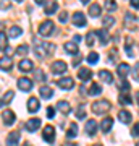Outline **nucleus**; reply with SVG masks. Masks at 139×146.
I'll list each match as a JSON object with an SVG mask.
<instances>
[{"label": "nucleus", "mask_w": 139, "mask_h": 146, "mask_svg": "<svg viewBox=\"0 0 139 146\" xmlns=\"http://www.w3.org/2000/svg\"><path fill=\"white\" fill-rule=\"evenodd\" d=\"M28 52H29V47L26 46V44H23V46H18V49H16V54H18V55H21V57H24Z\"/></svg>", "instance_id": "32"}, {"label": "nucleus", "mask_w": 139, "mask_h": 146, "mask_svg": "<svg viewBox=\"0 0 139 146\" xmlns=\"http://www.w3.org/2000/svg\"><path fill=\"white\" fill-rule=\"evenodd\" d=\"M125 25H126V26L128 28H133V21H134V15L133 13H126V16H125Z\"/></svg>", "instance_id": "37"}, {"label": "nucleus", "mask_w": 139, "mask_h": 146, "mask_svg": "<svg viewBox=\"0 0 139 146\" xmlns=\"http://www.w3.org/2000/svg\"><path fill=\"white\" fill-rule=\"evenodd\" d=\"M62 146H76V145H74V143H70V141H67V143H63Z\"/></svg>", "instance_id": "48"}, {"label": "nucleus", "mask_w": 139, "mask_h": 146, "mask_svg": "<svg viewBox=\"0 0 139 146\" xmlns=\"http://www.w3.org/2000/svg\"><path fill=\"white\" fill-rule=\"evenodd\" d=\"M81 2H82V3H88L89 0H81Z\"/></svg>", "instance_id": "52"}, {"label": "nucleus", "mask_w": 139, "mask_h": 146, "mask_svg": "<svg viewBox=\"0 0 139 146\" xmlns=\"http://www.w3.org/2000/svg\"><path fill=\"white\" fill-rule=\"evenodd\" d=\"M131 44H133V41L131 39H126V54H128L129 57H133V49H131Z\"/></svg>", "instance_id": "41"}, {"label": "nucleus", "mask_w": 139, "mask_h": 146, "mask_svg": "<svg viewBox=\"0 0 139 146\" xmlns=\"http://www.w3.org/2000/svg\"><path fill=\"white\" fill-rule=\"evenodd\" d=\"M99 78L102 80L103 83H107V84L113 83V76H112V73L108 72V70H100V72H99Z\"/></svg>", "instance_id": "16"}, {"label": "nucleus", "mask_w": 139, "mask_h": 146, "mask_svg": "<svg viewBox=\"0 0 139 146\" xmlns=\"http://www.w3.org/2000/svg\"><path fill=\"white\" fill-rule=\"evenodd\" d=\"M136 146H139V141H138V145H136Z\"/></svg>", "instance_id": "57"}, {"label": "nucleus", "mask_w": 139, "mask_h": 146, "mask_svg": "<svg viewBox=\"0 0 139 146\" xmlns=\"http://www.w3.org/2000/svg\"><path fill=\"white\" fill-rule=\"evenodd\" d=\"M73 25H74V26H78V28L86 26V16H84V13L76 11V13L73 15Z\"/></svg>", "instance_id": "10"}, {"label": "nucleus", "mask_w": 139, "mask_h": 146, "mask_svg": "<svg viewBox=\"0 0 139 146\" xmlns=\"http://www.w3.org/2000/svg\"><path fill=\"white\" fill-rule=\"evenodd\" d=\"M58 18H60V21H62V23H65V21L68 20V13H67V11H62V13H60V16H58Z\"/></svg>", "instance_id": "46"}, {"label": "nucleus", "mask_w": 139, "mask_h": 146, "mask_svg": "<svg viewBox=\"0 0 139 146\" xmlns=\"http://www.w3.org/2000/svg\"><path fill=\"white\" fill-rule=\"evenodd\" d=\"M41 127V119H29L28 122H26V130L28 131H36L37 128Z\"/></svg>", "instance_id": "14"}, {"label": "nucleus", "mask_w": 139, "mask_h": 146, "mask_svg": "<svg viewBox=\"0 0 139 146\" xmlns=\"http://www.w3.org/2000/svg\"><path fill=\"white\" fill-rule=\"evenodd\" d=\"M129 73V65L128 63H120L118 65V75L121 76V78H126Z\"/></svg>", "instance_id": "26"}, {"label": "nucleus", "mask_w": 139, "mask_h": 146, "mask_svg": "<svg viewBox=\"0 0 139 146\" xmlns=\"http://www.w3.org/2000/svg\"><path fill=\"white\" fill-rule=\"evenodd\" d=\"M23 146H31V145H29V143H24V145H23Z\"/></svg>", "instance_id": "54"}, {"label": "nucleus", "mask_w": 139, "mask_h": 146, "mask_svg": "<svg viewBox=\"0 0 139 146\" xmlns=\"http://www.w3.org/2000/svg\"><path fill=\"white\" fill-rule=\"evenodd\" d=\"M47 117L49 119H53L55 117V109L53 107H47Z\"/></svg>", "instance_id": "44"}, {"label": "nucleus", "mask_w": 139, "mask_h": 146, "mask_svg": "<svg viewBox=\"0 0 139 146\" xmlns=\"http://www.w3.org/2000/svg\"><path fill=\"white\" fill-rule=\"evenodd\" d=\"M57 84L62 89H73L74 88V80L70 78V76H65V78H60L57 81Z\"/></svg>", "instance_id": "8"}, {"label": "nucleus", "mask_w": 139, "mask_h": 146, "mask_svg": "<svg viewBox=\"0 0 139 146\" xmlns=\"http://www.w3.org/2000/svg\"><path fill=\"white\" fill-rule=\"evenodd\" d=\"M42 136H44V140L47 143H53V140H55V128L52 125H47L44 128V131H42Z\"/></svg>", "instance_id": "6"}, {"label": "nucleus", "mask_w": 139, "mask_h": 146, "mask_svg": "<svg viewBox=\"0 0 139 146\" xmlns=\"http://www.w3.org/2000/svg\"><path fill=\"white\" fill-rule=\"evenodd\" d=\"M112 127H113V119H110V117H105V119L100 122V130H102L103 133H108Z\"/></svg>", "instance_id": "17"}, {"label": "nucleus", "mask_w": 139, "mask_h": 146, "mask_svg": "<svg viewBox=\"0 0 139 146\" xmlns=\"http://www.w3.org/2000/svg\"><path fill=\"white\" fill-rule=\"evenodd\" d=\"M105 8H107V11H115L117 10V2L115 0H105Z\"/></svg>", "instance_id": "31"}, {"label": "nucleus", "mask_w": 139, "mask_h": 146, "mask_svg": "<svg viewBox=\"0 0 139 146\" xmlns=\"http://www.w3.org/2000/svg\"><path fill=\"white\" fill-rule=\"evenodd\" d=\"M131 135H133V136H139V123H136V125L133 127V130H131Z\"/></svg>", "instance_id": "45"}, {"label": "nucleus", "mask_w": 139, "mask_h": 146, "mask_svg": "<svg viewBox=\"0 0 139 146\" xmlns=\"http://www.w3.org/2000/svg\"><path fill=\"white\" fill-rule=\"evenodd\" d=\"M57 10H58V3H57V2L45 3V13H47V15H53Z\"/></svg>", "instance_id": "27"}, {"label": "nucleus", "mask_w": 139, "mask_h": 146, "mask_svg": "<svg viewBox=\"0 0 139 146\" xmlns=\"http://www.w3.org/2000/svg\"><path fill=\"white\" fill-rule=\"evenodd\" d=\"M96 131H97V122H96V120H88V122H86V133L94 136Z\"/></svg>", "instance_id": "20"}, {"label": "nucleus", "mask_w": 139, "mask_h": 146, "mask_svg": "<svg viewBox=\"0 0 139 146\" xmlns=\"http://www.w3.org/2000/svg\"><path fill=\"white\" fill-rule=\"evenodd\" d=\"M94 37H96V33H89L88 36H86V44H88L89 47H92V46H94V41H96Z\"/></svg>", "instance_id": "40"}, {"label": "nucleus", "mask_w": 139, "mask_h": 146, "mask_svg": "<svg viewBox=\"0 0 139 146\" xmlns=\"http://www.w3.org/2000/svg\"><path fill=\"white\" fill-rule=\"evenodd\" d=\"M44 2H45V0H36V3H37V5H42Z\"/></svg>", "instance_id": "50"}, {"label": "nucleus", "mask_w": 139, "mask_h": 146, "mask_svg": "<svg viewBox=\"0 0 139 146\" xmlns=\"http://www.w3.org/2000/svg\"><path fill=\"white\" fill-rule=\"evenodd\" d=\"M79 41H81V36H78L76 34V36H74V42H79Z\"/></svg>", "instance_id": "49"}, {"label": "nucleus", "mask_w": 139, "mask_h": 146, "mask_svg": "<svg viewBox=\"0 0 139 146\" xmlns=\"http://www.w3.org/2000/svg\"><path fill=\"white\" fill-rule=\"evenodd\" d=\"M118 101H120V104H123V106H129V104H131V98H129L128 94H120Z\"/></svg>", "instance_id": "33"}, {"label": "nucleus", "mask_w": 139, "mask_h": 146, "mask_svg": "<svg viewBox=\"0 0 139 146\" xmlns=\"http://www.w3.org/2000/svg\"><path fill=\"white\" fill-rule=\"evenodd\" d=\"M2 106H3V101H2V99H0V107H2Z\"/></svg>", "instance_id": "53"}, {"label": "nucleus", "mask_w": 139, "mask_h": 146, "mask_svg": "<svg viewBox=\"0 0 139 146\" xmlns=\"http://www.w3.org/2000/svg\"><path fill=\"white\" fill-rule=\"evenodd\" d=\"M21 34H23V29H21L20 26H11L10 29H8V37H11V39H16V37H20Z\"/></svg>", "instance_id": "23"}, {"label": "nucleus", "mask_w": 139, "mask_h": 146, "mask_svg": "<svg viewBox=\"0 0 139 146\" xmlns=\"http://www.w3.org/2000/svg\"><path fill=\"white\" fill-rule=\"evenodd\" d=\"M96 34L99 36V41H100V44H107L108 39H110V36H108L107 29H99V31L96 33Z\"/></svg>", "instance_id": "25"}, {"label": "nucleus", "mask_w": 139, "mask_h": 146, "mask_svg": "<svg viewBox=\"0 0 139 146\" xmlns=\"http://www.w3.org/2000/svg\"><path fill=\"white\" fill-rule=\"evenodd\" d=\"M118 119H120V122H121V123H131L133 115H131V112H128V110H120Z\"/></svg>", "instance_id": "21"}, {"label": "nucleus", "mask_w": 139, "mask_h": 146, "mask_svg": "<svg viewBox=\"0 0 139 146\" xmlns=\"http://www.w3.org/2000/svg\"><path fill=\"white\" fill-rule=\"evenodd\" d=\"M20 141H21L20 131H11V133H8V136H7V146H18Z\"/></svg>", "instance_id": "7"}, {"label": "nucleus", "mask_w": 139, "mask_h": 146, "mask_svg": "<svg viewBox=\"0 0 139 146\" xmlns=\"http://www.w3.org/2000/svg\"><path fill=\"white\" fill-rule=\"evenodd\" d=\"M88 62L92 63V65H94V63H97V62H99V54H97V52H91V54L88 55Z\"/></svg>", "instance_id": "38"}, {"label": "nucleus", "mask_w": 139, "mask_h": 146, "mask_svg": "<svg viewBox=\"0 0 139 146\" xmlns=\"http://www.w3.org/2000/svg\"><path fill=\"white\" fill-rule=\"evenodd\" d=\"M131 2V7L133 8H139V0H129Z\"/></svg>", "instance_id": "47"}, {"label": "nucleus", "mask_w": 139, "mask_h": 146, "mask_svg": "<svg viewBox=\"0 0 139 146\" xmlns=\"http://www.w3.org/2000/svg\"><path fill=\"white\" fill-rule=\"evenodd\" d=\"M0 8H3V10L11 8V2L10 0H0Z\"/></svg>", "instance_id": "42"}, {"label": "nucleus", "mask_w": 139, "mask_h": 146, "mask_svg": "<svg viewBox=\"0 0 139 146\" xmlns=\"http://www.w3.org/2000/svg\"><path fill=\"white\" fill-rule=\"evenodd\" d=\"M8 49V36L5 33H0V50H7Z\"/></svg>", "instance_id": "29"}, {"label": "nucleus", "mask_w": 139, "mask_h": 146, "mask_svg": "<svg viewBox=\"0 0 139 146\" xmlns=\"http://www.w3.org/2000/svg\"><path fill=\"white\" fill-rule=\"evenodd\" d=\"M34 80L36 81H45V75H44V72L42 70H34Z\"/></svg>", "instance_id": "34"}, {"label": "nucleus", "mask_w": 139, "mask_h": 146, "mask_svg": "<svg viewBox=\"0 0 139 146\" xmlns=\"http://www.w3.org/2000/svg\"><path fill=\"white\" fill-rule=\"evenodd\" d=\"M76 117H78L79 120L86 117V106H79V107H78V110H76Z\"/></svg>", "instance_id": "35"}, {"label": "nucleus", "mask_w": 139, "mask_h": 146, "mask_svg": "<svg viewBox=\"0 0 139 146\" xmlns=\"http://www.w3.org/2000/svg\"><path fill=\"white\" fill-rule=\"evenodd\" d=\"M65 50H67V54H70V55H76L78 52H79V49H78V44L76 42H73V41H70V42H65Z\"/></svg>", "instance_id": "15"}, {"label": "nucleus", "mask_w": 139, "mask_h": 146, "mask_svg": "<svg viewBox=\"0 0 139 146\" xmlns=\"http://www.w3.org/2000/svg\"><path fill=\"white\" fill-rule=\"evenodd\" d=\"M16 84H18V88H20L21 91H24V93H29L32 89V81L29 78H20Z\"/></svg>", "instance_id": "9"}, {"label": "nucleus", "mask_w": 139, "mask_h": 146, "mask_svg": "<svg viewBox=\"0 0 139 146\" xmlns=\"http://www.w3.org/2000/svg\"><path fill=\"white\" fill-rule=\"evenodd\" d=\"M76 135H78V125L76 123H71L70 128H68V131H67V136L68 138H74Z\"/></svg>", "instance_id": "30"}, {"label": "nucleus", "mask_w": 139, "mask_h": 146, "mask_svg": "<svg viewBox=\"0 0 139 146\" xmlns=\"http://www.w3.org/2000/svg\"><path fill=\"white\" fill-rule=\"evenodd\" d=\"M13 98H15V93H13V91H7V93L3 94V99L2 101H3V104H8Z\"/></svg>", "instance_id": "36"}, {"label": "nucleus", "mask_w": 139, "mask_h": 146, "mask_svg": "<svg viewBox=\"0 0 139 146\" xmlns=\"http://www.w3.org/2000/svg\"><path fill=\"white\" fill-rule=\"evenodd\" d=\"M16 2H23V0H16Z\"/></svg>", "instance_id": "56"}, {"label": "nucleus", "mask_w": 139, "mask_h": 146, "mask_svg": "<svg viewBox=\"0 0 139 146\" xmlns=\"http://www.w3.org/2000/svg\"><path fill=\"white\" fill-rule=\"evenodd\" d=\"M41 107V102L37 98H29L28 99V112H31V114H36L37 110Z\"/></svg>", "instance_id": "11"}, {"label": "nucleus", "mask_w": 139, "mask_h": 146, "mask_svg": "<svg viewBox=\"0 0 139 146\" xmlns=\"http://www.w3.org/2000/svg\"><path fill=\"white\" fill-rule=\"evenodd\" d=\"M57 109L62 112V114L68 115L70 112H71V106H70V102H67V101H58L57 102Z\"/></svg>", "instance_id": "18"}, {"label": "nucleus", "mask_w": 139, "mask_h": 146, "mask_svg": "<svg viewBox=\"0 0 139 146\" xmlns=\"http://www.w3.org/2000/svg\"><path fill=\"white\" fill-rule=\"evenodd\" d=\"M55 52V44H52V42H37L36 47H34V54H36L39 58H45L49 55Z\"/></svg>", "instance_id": "1"}, {"label": "nucleus", "mask_w": 139, "mask_h": 146, "mask_svg": "<svg viewBox=\"0 0 139 146\" xmlns=\"http://www.w3.org/2000/svg\"><path fill=\"white\" fill-rule=\"evenodd\" d=\"M94 146H102V145H94Z\"/></svg>", "instance_id": "55"}, {"label": "nucleus", "mask_w": 139, "mask_h": 146, "mask_svg": "<svg viewBox=\"0 0 139 146\" xmlns=\"http://www.w3.org/2000/svg\"><path fill=\"white\" fill-rule=\"evenodd\" d=\"M78 76H79L81 81H89V80L92 78V72H91V68H81L78 72Z\"/></svg>", "instance_id": "19"}, {"label": "nucleus", "mask_w": 139, "mask_h": 146, "mask_svg": "<svg viewBox=\"0 0 139 146\" xmlns=\"http://www.w3.org/2000/svg\"><path fill=\"white\" fill-rule=\"evenodd\" d=\"M100 93H102V88H100V84L99 83L91 84V88H89V91H88L89 96H97V94H100Z\"/></svg>", "instance_id": "28"}, {"label": "nucleus", "mask_w": 139, "mask_h": 146, "mask_svg": "<svg viewBox=\"0 0 139 146\" xmlns=\"http://www.w3.org/2000/svg\"><path fill=\"white\" fill-rule=\"evenodd\" d=\"M103 25H105V28L113 26V25H115V18H113L112 15H110V16H105V18H103Z\"/></svg>", "instance_id": "39"}, {"label": "nucleus", "mask_w": 139, "mask_h": 146, "mask_svg": "<svg viewBox=\"0 0 139 146\" xmlns=\"http://www.w3.org/2000/svg\"><path fill=\"white\" fill-rule=\"evenodd\" d=\"M136 101H138V104H139V91L136 93Z\"/></svg>", "instance_id": "51"}, {"label": "nucleus", "mask_w": 139, "mask_h": 146, "mask_svg": "<svg viewBox=\"0 0 139 146\" xmlns=\"http://www.w3.org/2000/svg\"><path fill=\"white\" fill-rule=\"evenodd\" d=\"M67 70H68V65L63 60H55L52 63V72L55 75H63V73H67Z\"/></svg>", "instance_id": "4"}, {"label": "nucleus", "mask_w": 139, "mask_h": 146, "mask_svg": "<svg viewBox=\"0 0 139 146\" xmlns=\"http://www.w3.org/2000/svg\"><path fill=\"white\" fill-rule=\"evenodd\" d=\"M53 28H55V25L52 23V21H42L41 25H39V34L41 36H44V37H49L53 33Z\"/></svg>", "instance_id": "3"}, {"label": "nucleus", "mask_w": 139, "mask_h": 146, "mask_svg": "<svg viewBox=\"0 0 139 146\" xmlns=\"http://www.w3.org/2000/svg\"><path fill=\"white\" fill-rule=\"evenodd\" d=\"M39 93H41V98H44V99H50L52 96H53V89L49 88V86H41Z\"/></svg>", "instance_id": "22"}, {"label": "nucleus", "mask_w": 139, "mask_h": 146, "mask_svg": "<svg viewBox=\"0 0 139 146\" xmlns=\"http://www.w3.org/2000/svg\"><path fill=\"white\" fill-rule=\"evenodd\" d=\"M110 109H112V104H110L108 101H105V99L92 102V112H94V114H97V115L107 114V112H108Z\"/></svg>", "instance_id": "2"}, {"label": "nucleus", "mask_w": 139, "mask_h": 146, "mask_svg": "<svg viewBox=\"0 0 139 146\" xmlns=\"http://www.w3.org/2000/svg\"><path fill=\"white\" fill-rule=\"evenodd\" d=\"M100 11H102V8H100L99 3H92V5L89 7V15L92 16V18H97L100 15Z\"/></svg>", "instance_id": "24"}, {"label": "nucleus", "mask_w": 139, "mask_h": 146, "mask_svg": "<svg viewBox=\"0 0 139 146\" xmlns=\"http://www.w3.org/2000/svg\"><path fill=\"white\" fill-rule=\"evenodd\" d=\"M120 89H121V91H128L129 89V83L128 81H126V80H121V84H120Z\"/></svg>", "instance_id": "43"}, {"label": "nucleus", "mask_w": 139, "mask_h": 146, "mask_svg": "<svg viewBox=\"0 0 139 146\" xmlns=\"http://www.w3.org/2000/svg\"><path fill=\"white\" fill-rule=\"evenodd\" d=\"M18 68H20L21 72H31V70H34V63H32L29 58H23V60L18 63Z\"/></svg>", "instance_id": "13"}, {"label": "nucleus", "mask_w": 139, "mask_h": 146, "mask_svg": "<svg viewBox=\"0 0 139 146\" xmlns=\"http://www.w3.org/2000/svg\"><path fill=\"white\" fill-rule=\"evenodd\" d=\"M11 68H13V60H11V57L5 55V57H2V58H0V70L10 72Z\"/></svg>", "instance_id": "12"}, {"label": "nucleus", "mask_w": 139, "mask_h": 146, "mask_svg": "<svg viewBox=\"0 0 139 146\" xmlns=\"http://www.w3.org/2000/svg\"><path fill=\"white\" fill-rule=\"evenodd\" d=\"M2 120H3V123H5V125H13V123H15V120H16L15 112L10 110V109L3 110V112H2Z\"/></svg>", "instance_id": "5"}]
</instances>
